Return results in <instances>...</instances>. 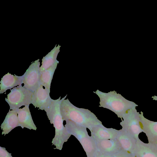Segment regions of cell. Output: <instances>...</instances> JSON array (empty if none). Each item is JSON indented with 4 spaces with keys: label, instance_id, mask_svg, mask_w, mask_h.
<instances>
[{
    "label": "cell",
    "instance_id": "cell-1",
    "mask_svg": "<svg viewBox=\"0 0 157 157\" xmlns=\"http://www.w3.org/2000/svg\"><path fill=\"white\" fill-rule=\"evenodd\" d=\"M67 95L61 99V97L57 99L52 100L50 105L44 110L51 124L55 128V135L52 143L55 146L54 149L61 150L63 144L67 142L71 135L67 131L63 124V120L60 111L62 101L66 98Z\"/></svg>",
    "mask_w": 157,
    "mask_h": 157
},
{
    "label": "cell",
    "instance_id": "cell-2",
    "mask_svg": "<svg viewBox=\"0 0 157 157\" xmlns=\"http://www.w3.org/2000/svg\"><path fill=\"white\" fill-rule=\"evenodd\" d=\"M60 111L63 121L71 120L89 130L102 124L96 115L87 109L79 108L72 104L68 99H64L60 105Z\"/></svg>",
    "mask_w": 157,
    "mask_h": 157
},
{
    "label": "cell",
    "instance_id": "cell-3",
    "mask_svg": "<svg viewBox=\"0 0 157 157\" xmlns=\"http://www.w3.org/2000/svg\"><path fill=\"white\" fill-rule=\"evenodd\" d=\"M93 92L100 98L99 107L111 110L121 120L128 110L138 106L135 102L126 99L115 91L106 93L98 90Z\"/></svg>",
    "mask_w": 157,
    "mask_h": 157
},
{
    "label": "cell",
    "instance_id": "cell-4",
    "mask_svg": "<svg viewBox=\"0 0 157 157\" xmlns=\"http://www.w3.org/2000/svg\"><path fill=\"white\" fill-rule=\"evenodd\" d=\"M65 127L68 132L79 141L86 152L87 157H94L97 151L95 141L90 136L87 128L71 120L66 121Z\"/></svg>",
    "mask_w": 157,
    "mask_h": 157
},
{
    "label": "cell",
    "instance_id": "cell-5",
    "mask_svg": "<svg viewBox=\"0 0 157 157\" xmlns=\"http://www.w3.org/2000/svg\"><path fill=\"white\" fill-rule=\"evenodd\" d=\"M33 92L22 86H17L10 90L5 101L9 104L10 110H16L22 106L32 103Z\"/></svg>",
    "mask_w": 157,
    "mask_h": 157
},
{
    "label": "cell",
    "instance_id": "cell-6",
    "mask_svg": "<svg viewBox=\"0 0 157 157\" xmlns=\"http://www.w3.org/2000/svg\"><path fill=\"white\" fill-rule=\"evenodd\" d=\"M140 113L136 108L128 110L122 117L120 124L122 129L133 136L136 140L140 139L139 134L143 132L140 122Z\"/></svg>",
    "mask_w": 157,
    "mask_h": 157
},
{
    "label": "cell",
    "instance_id": "cell-7",
    "mask_svg": "<svg viewBox=\"0 0 157 157\" xmlns=\"http://www.w3.org/2000/svg\"><path fill=\"white\" fill-rule=\"evenodd\" d=\"M39 59L35 60L29 66L23 76V86L34 92L40 85L41 73Z\"/></svg>",
    "mask_w": 157,
    "mask_h": 157
},
{
    "label": "cell",
    "instance_id": "cell-8",
    "mask_svg": "<svg viewBox=\"0 0 157 157\" xmlns=\"http://www.w3.org/2000/svg\"><path fill=\"white\" fill-rule=\"evenodd\" d=\"M50 91L44 89L40 84L38 88L33 92L32 104L35 107L45 110L50 105L52 99L50 96Z\"/></svg>",
    "mask_w": 157,
    "mask_h": 157
},
{
    "label": "cell",
    "instance_id": "cell-9",
    "mask_svg": "<svg viewBox=\"0 0 157 157\" xmlns=\"http://www.w3.org/2000/svg\"><path fill=\"white\" fill-rule=\"evenodd\" d=\"M139 115L141 127L147 137L148 143L157 145V121L146 118L142 111Z\"/></svg>",
    "mask_w": 157,
    "mask_h": 157
},
{
    "label": "cell",
    "instance_id": "cell-10",
    "mask_svg": "<svg viewBox=\"0 0 157 157\" xmlns=\"http://www.w3.org/2000/svg\"><path fill=\"white\" fill-rule=\"evenodd\" d=\"M90 130L91 136L96 141L117 139L119 130L112 128H107L102 124L94 126Z\"/></svg>",
    "mask_w": 157,
    "mask_h": 157
},
{
    "label": "cell",
    "instance_id": "cell-11",
    "mask_svg": "<svg viewBox=\"0 0 157 157\" xmlns=\"http://www.w3.org/2000/svg\"><path fill=\"white\" fill-rule=\"evenodd\" d=\"M95 141L97 151L102 154L113 155L122 150L117 139Z\"/></svg>",
    "mask_w": 157,
    "mask_h": 157
},
{
    "label": "cell",
    "instance_id": "cell-12",
    "mask_svg": "<svg viewBox=\"0 0 157 157\" xmlns=\"http://www.w3.org/2000/svg\"><path fill=\"white\" fill-rule=\"evenodd\" d=\"M134 155L135 157H157V145L145 143L140 139L136 141Z\"/></svg>",
    "mask_w": 157,
    "mask_h": 157
},
{
    "label": "cell",
    "instance_id": "cell-13",
    "mask_svg": "<svg viewBox=\"0 0 157 157\" xmlns=\"http://www.w3.org/2000/svg\"><path fill=\"white\" fill-rule=\"evenodd\" d=\"M117 139L123 150L134 155L137 140L133 136L122 128L119 130Z\"/></svg>",
    "mask_w": 157,
    "mask_h": 157
},
{
    "label": "cell",
    "instance_id": "cell-14",
    "mask_svg": "<svg viewBox=\"0 0 157 157\" xmlns=\"http://www.w3.org/2000/svg\"><path fill=\"white\" fill-rule=\"evenodd\" d=\"M17 113L19 126L30 130H36L37 128L33 121L29 109V105L22 108L16 109Z\"/></svg>",
    "mask_w": 157,
    "mask_h": 157
},
{
    "label": "cell",
    "instance_id": "cell-15",
    "mask_svg": "<svg viewBox=\"0 0 157 157\" xmlns=\"http://www.w3.org/2000/svg\"><path fill=\"white\" fill-rule=\"evenodd\" d=\"M0 82V94H1L7 90L16 86H22L23 83V76L13 75L8 72L1 78Z\"/></svg>",
    "mask_w": 157,
    "mask_h": 157
},
{
    "label": "cell",
    "instance_id": "cell-16",
    "mask_svg": "<svg viewBox=\"0 0 157 157\" xmlns=\"http://www.w3.org/2000/svg\"><path fill=\"white\" fill-rule=\"evenodd\" d=\"M18 126L19 124L16 109L11 110L9 109L1 126L2 130V134L5 136Z\"/></svg>",
    "mask_w": 157,
    "mask_h": 157
},
{
    "label": "cell",
    "instance_id": "cell-17",
    "mask_svg": "<svg viewBox=\"0 0 157 157\" xmlns=\"http://www.w3.org/2000/svg\"><path fill=\"white\" fill-rule=\"evenodd\" d=\"M60 46L59 45L54 48L42 59V65L40 67L41 74L43 71L52 66L57 60V55L59 52Z\"/></svg>",
    "mask_w": 157,
    "mask_h": 157
},
{
    "label": "cell",
    "instance_id": "cell-18",
    "mask_svg": "<svg viewBox=\"0 0 157 157\" xmlns=\"http://www.w3.org/2000/svg\"><path fill=\"white\" fill-rule=\"evenodd\" d=\"M59 63V61L57 60L52 66L41 74L40 84L50 91L53 76Z\"/></svg>",
    "mask_w": 157,
    "mask_h": 157
},
{
    "label": "cell",
    "instance_id": "cell-19",
    "mask_svg": "<svg viewBox=\"0 0 157 157\" xmlns=\"http://www.w3.org/2000/svg\"><path fill=\"white\" fill-rule=\"evenodd\" d=\"M113 157H135L133 154L122 150L117 153L113 155Z\"/></svg>",
    "mask_w": 157,
    "mask_h": 157
},
{
    "label": "cell",
    "instance_id": "cell-20",
    "mask_svg": "<svg viewBox=\"0 0 157 157\" xmlns=\"http://www.w3.org/2000/svg\"><path fill=\"white\" fill-rule=\"evenodd\" d=\"M0 157H13L5 148L0 146Z\"/></svg>",
    "mask_w": 157,
    "mask_h": 157
},
{
    "label": "cell",
    "instance_id": "cell-21",
    "mask_svg": "<svg viewBox=\"0 0 157 157\" xmlns=\"http://www.w3.org/2000/svg\"><path fill=\"white\" fill-rule=\"evenodd\" d=\"M94 157H113V155L102 154L97 151Z\"/></svg>",
    "mask_w": 157,
    "mask_h": 157
},
{
    "label": "cell",
    "instance_id": "cell-22",
    "mask_svg": "<svg viewBox=\"0 0 157 157\" xmlns=\"http://www.w3.org/2000/svg\"><path fill=\"white\" fill-rule=\"evenodd\" d=\"M152 98H153V100L157 101V96H154L152 97Z\"/></svg>",
    "mask_w": 157,
    "mask_h": 157
},
{
    "label": "cell",
    "instance_id": "cell-23",
    "mask_svg": "<svg viewBox=\"0 0 157 157\" xmlns=\"http://www.w3.org/2000/svg\"></svg>",
    "mask_w": 157,
    "mask_h": 157
}]
</instances>
